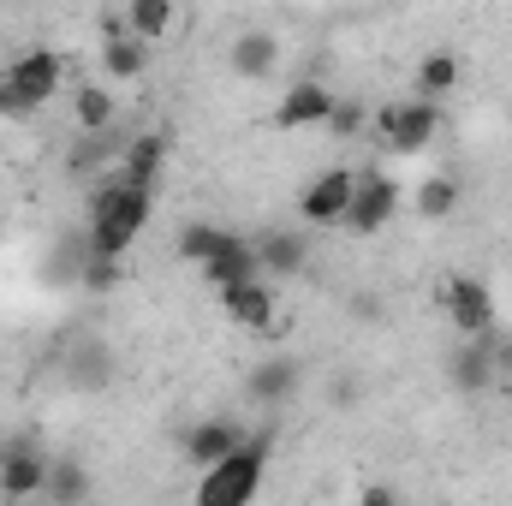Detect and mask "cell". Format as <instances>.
Instances as JSON below:
<instances>
[{
	"label": "cell",
	"instance_id": "cell-1",
	"mask_svg": "<svg viewBox=\"0 0 512 506\" xmlns=\"http://www.w3.org/2000/svg\"><path fill=\"white\" fill-rule=\"evenodd\" d=\"M149 221V191L126 185L120 173L96 179V197H90V256H126L137 245Z\"/></svg>",
	"mask_w": 512,
	"mask_h": 506
},
{
	"label": "cell",
	"instance_id": "cell-2",
	"mask_svg": "<svg viewBox=\"0 0 512 506\" xmlns=\"http://www.w3.org/2000/svg\"><path fill=\"white\" fill-rule=\"evenodd\" d=\"M66 60L54 48H24L6 72H0V120H30L60 96Z\"/></svg>",
	"mask_w": 512,
	"mask_h": 506
},
{
	"label": "cell",
	"instance_id": "cell-3",
	"mask_svg": "<svg viewBox=\"0 0 512 506\" xmlns=\"http://www.w3.org/2000/svg\"><path fill=\"white\" fill-rule=\"evenodd\" d=\"M268 453H274V435H251L233 459H221L215 471L197 477L191 506H251L262 477H268Z\"/></svg>",
	"mask_w": 512,
	"mask_h": 506
},
{
	"label": "cell",
	"instance_id": "cell-4",
	"mask_svg": "<svg viewBox=\"0 0 512 506\" xmlns=\"http://www.w3.org/2000/svg\"><path fill=\"white\" fill-rule=\"evenodd\" d=\"M441 310H447L459 340H489V328H495V292L477 274H447L441 280Z\"/></svg>",
	"mask_w": 512,
	"mask_h": 506
},
{
	"label": "cell",
	"instance_id": "cell-5",
	"mask_svg": "<svg viewBox=\"0 0 512 506\" xmlns=\"http://www.w3.org/2000/svg\"><path fill=\"white\" fill-rule=\"evenodd\" d=\"M393 215H399V179L382 173V167L358 173V185H352V209H346V221H340V227H352L358 239H376Z\"/></svg>",
	"mask_w": 512,
	"mask_h": 506
},
{
	"label": "cell",
	"instance_id": "cell-6",
	"mask_svg": "<svg viewBox=\"0 0 512 506\" xmlns=\"http://www.w3.org/2000/svg\"><path fill=\"white\" fill-rule=\"evenodd\" d=\"M48 471H54V459L24 435V441H6L0 447V501L18 506V501H36L42 489H48Z\"/></svg>",
	"mask_w": 512,
	"mask_h": 506
},
{
	"label": "cell",
	"instance_id": "cell-7",
	"mask_svg": "<svg viewBox=\"0 0 512 506\" xmlns=\"http://www.w3.org/2000/svg\"><path fill=\"white\" fill-rule=\"evenodd\" d=\"M435 131H441V108H429V102H417V96L382 108V143L393 155H423V149L435 143Z\"/></svg>",
	"mask_w": 512,
	"mask_h": 506
},
{
	"label": "cell",
	"instance_id": "cell-8",
	"mask_svg": "<svg viewBox=\"0 0 512 506\" xmlns=\"http://www.w3.org/2000/svg\"><path fill=\"white\" fill-rule=\"evenodd\" d=\"M120 370V358H114V346L108 340H96V334H78L66 352H60V381L72 387V393H102L108 381Z\"/></svg>",
	"mask_w": 512,
	"mask_h": 506
},
{
	"label": "cell",
	"instance_id": "cell-9",
	"mask_svg": "<svg viewBox=\"0 0 512 506\" xmlns=\"http://www.w3.org/2000/svg\"><path fill=\"white\" fill-rule=\"evenodd\" d=\"M352 185H358L352 167H328V173H316V179L304 185V197H298V215H304L310 227H340L346 209H352Z\"/></svg>",
	"mask_w": 512,
	"mask_h": 506
},
{
	"label": "cell",
	"instance_id": "cell-10",
	"mask_svg": "<svg viewBox=\"0 0 512 506\" xmlns=\"http://www.w3.org/2000/svg\"><path fill=\"white\" fill-rule=\"evenodd\" d=\"M334 90L322 84V78H298L286 96H280V108H274V126L280 131H304V126H328V114H334Z\"/></svg>",
	"mask_w": 512,
	"mask_h": 506
},
{
	"label": "cell",
	"instance_id": "cell-11",
	"mask_svg": "<svg viewBox=\"0 0 512 506\" xmlns=\"http://www.w3.org/2000/svg\"><path fill=\"white\" fill-rule=\"evenodd\" d=\"M251 245H256V262H262V280H292V274L310 268V239L298 227H268Z\"/></svg>",
	"mask_w": 512,
	"mask_h": 506
},
{
	"label": "cell",
	"instance_id": "cell-12",
	"mask_svg": "<svg viewBox=\"0 0 512 506\" xmlns=\"http://www.w3.org/2000/svg\"><path fill=\"white\" fill-rule=\"evenodd\" d=\"M245 441H251V435H245V423H233V417H209V423L185 429V459H191L197 471H215V465H221V459H233Z\"/></svg>",
	"mask_w": 512,
	"mask_h": 506
},
{
	"label": "cell",
	"instance_id": "cell-13",
	"mask_svg": "<svg viewBox=\"0 0 512 506\" xmlns=\"http://www.w3.org/2000/svg\"><path fill=\"white\" fill-rule=\"evenodd\" d=\"M304 387V364L292 358V352H274V358H262L245 381V399L251 405H286L292 393Z\"/></svg>",
	"mask_w": 512,
	"mask_h": 506
},
{
	"label": "cell",
	"instance_id": "cell-14",
	"mask_svg": "<svg viewBox=\"0 0 512 506\" xmlns=\"http://www.w3.org/2000/svg\"><path fill=\"white\" fill-rule=\"evenodd\" d=\"M501 346L495 340H459L453 352H447V381L459 387V393H483L495 370H501V358H495Z\"/></svg>",
	"mask_w": 512,
	"mask_h": 506
},
{
	"label": "cell",
	"instance_id": "cell-15",
	"mask_svg": "<svg viewBox=\"0 0 512 506\" xmlns=\"http://www.w3.org/2000/svg\"><path fill=\"white\" fill-rule=\"evenodd\" d=\"M161 167H167V137L161 131H143V137H131L126 155H120V179L126 185H137V191H155L161 185Z\"/></svg>",
	"mask_w": 512,
	"mask_h": 506
},
{
	"label": "cell",
	"instance_id": "cell-16",
	"mask_svg": "<svg viewBox=\"0 0 512 506\" xmlns=\"http://www.w3.org/2000/svg\"><path fill=\"white\" fill-rule=\"evenodd\" d=\"M256 280H262V262H256V245H251V239H239V245H227L215 262H203V286H215V292L256 286Z\"/></svg>",
	"mask_w": 512,
	"mask_h": 506
},
{
	"label": "cell",
	"instance_id": "cell-17",
	"mask_svg": "<svg viewBox=\"0 0 512 506\" xmlns=\"http://www.w3.org/2000/svg\"><path fill=\"white\" fill-rule=\"evenodd\" d=\"M233 72L239 78H251V84H262V78H274V66H280V36L274 30H245V36H233Z\"/></svg>",
	"mask_w": 512,
	"mask_h": 506
},
{
	"label": "cell",
	"instance_id": "cell-18",
	"mask_svg": "<svg viewBox=\"0 0 512 506\" xmlns=\"http://www.w3.org/2000/svg\"><path fill=\"white\" fill-rule=\"evenodd\" d=\"M221 310H227L239 328L268 334V328H274V286H268V280H256V286H233V292H221Z\"/></svg>",
	"mask_w": 512,
	"mask_h": 506
},
{
	"label": "cell",
	"instance_id": "cell-19",
	"mask_svg": "<svg viewBox=\"0 0 512 506\" xmlns=\"http://www.w3.org/2000/svg\"><path fill=\"white\" fill-rule=\"evenodd\" d=\"M453 90H459V54L453 48H429L423 66H417V102L441 108V96H453Z\"/></svg>",
	"mask_w": 512,
	"mask_h": 506
},
{
	"label": "cell",
	"instance_id": "cell-20",
	"mask_svg": "<svg viewBox=\"0 0 512 506\" xmlns=\"http://www.w3.org/2000/svg\"><path fill=\"white\" fill-rule=\"evenodd\" d=\"M72 114H78L84 137H108V131H114V114H120V102H114L108 84H78V90H72Z\"/></svg>",
	"mask_w": 512,
	"mask_h": 506
},
{
	"label": "cell",
	"instance_id": "cell-21",
	"mask_svg": "<svg viewBox=\"0 0 512 506\" xmlns=\"http://www.w3.org/2000/svg\"><path fill=\"white\" fill-rule=\"evenodd\" d=\"M102 72H108L114 84H137V78L149 72V42H137V36L102 42Z\"/></svg>",
	"mask_w": 512,
	"mask_h": 506
},
{
	"label": "cell",
	"instance_id": "cell-22",
	"mask_svg": "<svg viewBox=\"0 0 512 506\" xmlns=\"http://www.w3.org/2000/svg\"><path fill=\"white\" fill-rule=\"evenodd\" d=\"M173 18H179V12H173V0H131V6H126V30L137 36V42H149V48L173 30Z\"/></svg>",
	"mask_w": 512,
	"mask_h": 506
},
{
	"label": "cell",
	"instance_id": "cell-23",
	"mask_svg": "<svg viewBox=\"0 0 512 506\" xmlns=\"http://www.w3.org/2000/svg\"><path fill=\"white\" fill-rule=\"evenodd\" d=\"M48 506H84L90 501V471L78 465V459H54V471H48Z\"/></svg>",
	"mask_w": 512,
	"mask_h": 506
},
{
	"label": "cell",
	"instance_id": "cell-24",
	"mask_svg": "<svg viewBox=\"0 0 512 506\" xmlns=\"http://www.w3.org/2000/svg\"><path fill=\"white\" fill-rule=\"evenodd\" d=\"M227 245H239V233H233V227H203V221H191V227L179 233V251L191 256L197 268H203V262H215Z\"/></svg>",
	"mask_w": 512,
	"mask_h": 506
},
{
	"label": "cell",
	"instance_id": "cell-25",
	"mask_svg": "<svg viewBox=\"0 0 512 506\" xmlns=\"http://www.w3.org/2000/svg\"><path fill=\"white\" fill-rule=\"evenodd\" d=\"M453 209H459V179H423V185H417V215L441 221V215H453Z\"/></svg>",
	"mask_w": 512,
	"mask_h": 506
},
{
	"label": "cell",
	"instance_id": "cell-26",
	"mask_svg": "<svg viewBox=\"0 0 512 506\" xmlns=\"http://www.w3.org/2000/svg\"><path fill=\"white\" fill-rule=\"evenodd\" d=\"M78 280H84V292H114V286L126 280V268H120V256H90V245H84Z\"/></svg>",
	"mask_w": 512,
	"mask_h": 506
},
{
	"label": "cell",
	"instance_id": "cell-27",
	"mask_svg": "<svg viewBox=\"0 0 512 506\" xmlns=\"http://www.w3.org/2000/svg\"><path fill=\"white\" fill-rule=\"evenodd\" d=\"M358 126H364V108L340 96V102H334V114H328V131H340V137H352Z\"/></svg>",
	"mask_w": 512,
	"mask_h": 506
},
{
	"label": "cell",
	"instance_id": "cell-28",
	"mask_svg": "<svg viewBox=\"0 0 512 506\" xmlns=\"http://www.w3.org/2000/svg\"><path fill=\"white\" fill-rule=\"evenodd\" d=\"M358 506H405V501H399V489H387V483H364Z\"/></svg>",
	"mask_w": 512,
	"mask_h": 506
},
{
	"label": "cell",
	"instance_id": "cell-29",
	"mask_svg": "<svg viewBox=\"0 0 512 506\" xmlns=\"http://www.w3.org/2000/svg\"><path fill=\"white\" fill-rule=\"evenodd\" d=\"M495 358H501V370H512V346H501V352H495Z\"/></svg>",
	"mask_w": 512,
	"mask_h": 506
},
{
	"label": "cell",
	"instance_id": "cell-30",
	"mask_svg": "<svg viewBox=\"0 0 512 506\" xmlns=\"http://www.w3.org/2000/svg\"><path fill=\"white\" fill-rule=\"evenodd\" d=\"M0 506H6V501H0Z\"/></svg>",
	"mask_w": 512,
	"mask_h": 506
}]
</instances>
